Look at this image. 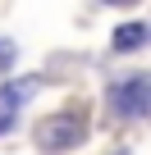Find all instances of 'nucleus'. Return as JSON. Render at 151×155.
Wrapping results in <instances>:
<instances>
[{"instance_id": "nucleus-1", "label": "nucleus", "mask_w": 151, "mask_h": 155, "mask_svg": "<svg viewBox=\"0 0 151 155\" xmlns=\"http://www.w3.org/2000/svg\"><path fill=\"white\" fill-rule=\"evenodd\" d=\"M110 110L119 119H146L151 114V82L146 78H119L110 87Z\"/></svg>"}, {"instance_id": "nucleus-2", "label": "nucleus", "mask_w": 151, "mask_h": 155, "mask_svg": "<svg viewBox=\"0 0 151 155\" xmlns=\"http://www.w3.org/2000/svg\"><path fill=\"white\" fill-rule=\"evenodd\" d=\"M87 137V123L83 119H73V114H55V119H46L41 128H37V146L46 150V155H55V150H69V146H78Z\"/></svg>"}, {"instance_id": "nucleus-3", "label": "nucleus", "mask_w": 151, "mask_h": 155, "mask_svg": "<svg viewBox=\"0 0 151 155\" xmlns=\"http://www.w3.org/2000/svg\"><path fill=\"white\" fill-rule=\"evenodd\" d=\"M37 91V78H14V82H0V132H9L23 101Z\"/></svg>"}, {"instance_id": "nucleus-4", "label": "nucleus", "mask_w": 151, "mask_h": 155, "mask_svg": "<svg viewBox=\"0 0 151 155\" xmlns=\"http://www.w3.org/2000/svg\"><path fill=\"white\" fill-rule=\"evenodd\" d=\"M142 41H146V23H119L115 28V50H142Z\"/></svg>"}, {"instance_id": "nucleus-5", "label": "nucleus", "mask_w": 151, "mask_h": 155, "mask_svg": "<svg viewBox=\"0 0 151 155\" xmlns=\"http://www.w3.org/2000/svg\"><path fill=\"white\" fill-rule=\"evenodd\" d=\"M9 64H14V46H9V41H0V68H9Z\"/></svg>"}, {"instance_id": "nucleus-6", "label": "nucleus", "mask_w": 151, "mask_h": 155, "mask_svg": "<svg viewBox=\"0 0 151 155\" xmlns=\"http://www.w3.org/2000/svg\"><path fill=\"white\" fill-rule=\"evenodd\" d=\"M105 5H133V0H105Z\"/></svg>"}]
</instances>
